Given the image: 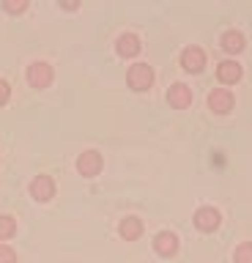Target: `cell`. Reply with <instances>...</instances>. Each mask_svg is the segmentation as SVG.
I'll list each match as a JSON object with an SVG mask.
<instances>
[{
	"mask_svg": "<svg viewBox=\"0 0 252 263\" xmlns=\"http://www.w3.org/2000/svg\"><path fill=\"white\" fill-rule=\"evenodd\" d=\"M126 82H129V88H132V90H148L151 82H153V69H151L148 63H134V66H129Z\"/></svg>",
	"mask_w": 252,
	"mask_h": 263,
	"instance_id": "obj_1",
	"label": "cell"
},
{
	"mask_svg": "<svg viewBox=\"0 0 252 263\" xmlns=\"http://www.w3.org/2000/svg\"><path fill=\"white\" fill-rule=\"evenodd\" d=\"M28 82L33 88H47L52 82V66L44 61H36L28 66Z\"/></svg>",
	"mask_w": 252,
	"mask_h": 263,
	"instance_id": "obj_2",
	"label": "cell"
},
{
	"mask_svg": "<svg viewBox=\"0 0 252 263\" xmlns=\"http://www.w3.org/2000/svg\"><path fill=\"white\" fill-rule=\"evenodd\" d=\"M208 107L217 115H227V112L233 110V93L227 88H214L208 93Z\"/></svg>",
	"mask_w": 252,
	"mask_h": 263,
	"instance_id": "obj_3",
	"label": "cell"
},
{
	"mask_svg": "<svg viewBox=\"0 0 252 263\" xmlns=\"http://www.w3.org/2000/svg\"><path fill=\"white\" fill-rule=\"evenodd\" d=\"M219 222H222V217H219L217 209H211V205H206V209H198L195 211V228L203 230V233H211V230L219 228Z\"/></svg>",
	"mask_w": 252,
	"mask_h": 263,
	"instance_id": "obj_4",
	"label": "cell"
},
{
	"mask_svg": "<svg viewBox=\"0 0 252 263\" xmlns=\"http://www.w3.org/2000/svg\"><path fill=\"white\" fill-rule=\"evenodd\" d=\"M77 170H80V176H99V170H102V154H96V151H83L80 154V159H77Z\"/></svg>",
	"mask_w": 252,
	"mask_h": 263,
	"instance_id": "obj_5",
	"label": "cell"
},
{
	"mask_svg": "<svg viewBox=\"0 0 252 263\" xmlns=\"http://www.w3.org/2000/svg\"><path fill=\"white\" fill-rule=\"evenodd\" d=\"M30 195L36 197V200H52V195H55V181L50 176H36L33 181H30Z\"/></svg>",
	"mask_w": 252,
	"mask_h": 263,
	"instance_id": "obj_6",
	"label": "cell"
},
{
	"mask_svg": "<svg viewBox=\"0 0 252 263\" xmlns=\"http://www.w3.org/2000/svg\"><path fill=\"white\" fill-rule=\"evenodd\" d=\"M167 102L176 107V110H186V107L192 104V90L189 85H184V82H176V85H170L167 90Z\"/></svg>",
	"mask_w": 252,
	"mask_h": 263,
	"instance_id": "obj_7",
	"label": "cell"
},
{
	"mask_svg": "<svg viewBox=\"0 0 252 263\" xmlns=\"http://www.w3.org/2000/svg\"><path fill=\"white\" fill-rule=\"evenodd\" d=\"M181 66L192 74L203 71V66H206V52H203L200 47H186L184 55H181Z\"/></svg>",
	"mask_w": 252,
	"mask_h": 263,
	"instance_id": "obj_8",
	"label": "cell"
},
{
	"mask_svg": "<svg viewBox=\"0 0 252 263\" xmlns=\"http://www.w3.org/2000/svg\"><path fill=\"white\" fill-rule=\"evenodd\" d=\"M153 250L159 255H165V258L176 255L178 252V236L170 233V230H162V233H157V238H153Z\"/></svg>",
	"mask_w": 252,
	"mask_h": 263,
	"instance_id": "obj_9",
	"label": "cell"
},
{
	"mask_svg": "<svg viewBox=\"0 0 252 263\" xmlns=\"http://www.w3.org/2000/svg\"><path fill=\"white\" fill-rule=\"evenodd\" d=\"M217 77H219V82H225V85H233V82L241 80V66L236 61H222L217 66Z\"/></svg>",
	"mask_w": 252,
	"mask_h": 263,
	"instance_id": "obj_10",
	"label": "cell"
},
{
	"mask_svg": "<svg viewBox=\"0 0 252 263\" xmlns=\"http://www.w3.org/2000/svg\"><path fill=\"white\" fill-rule=\"evenodd\" d=\"M115 49H118L121 58H134L137 52H140V39H137L134 33H124V36H118Z\"/></svg>",
	"mask_w": 252,
	"mask_h": 263,
	"instance_id": "obj_11",
	"label": "cell"
},
{
	"mask_svg": "<svg viewBox=\"0 0 252 263\" xmlns=\"http://www.w3.org/2000/svg\"><path fill=\"white\" fill-rule=\"evenodd\" d=\"M118 233L124 236L126 241H134V238H140V233H143V222L137 219V217H126V219H121Z\"/></svg>",
	"mask_w": 252,
	"mask_h": 263,
	"instance_id": "obj_12",
	"label": "cell"
},
{
	"mask_svg": "<svg viewBox=\"0 0 252 263\" xmlns=\"http://www.w3.org/2000/svg\"><path fill=\"white\" fill-rule=\"evenodd\" d=\"M222 49L225 52H241L244 49V36L239 30H227L222 36Z\"/></svg>",
	"mask_w": 252,
	"mask_h": 263,
	"instance_id": "obj_13",
	"label": "cell"
},
{
	"mask_svg": "<svg viewBox=\"0 0 252 263\" xmlns=\"http://www.w3.org/2000/svg\"><path fill=\"white\" fill-rule=\"evenodd\" d=\"M17 233V222L9 214H0V238H11Z\"/></svg>",
	"mask_w": 252,
	"mask_h": 263,
	"instance_id": "obj_14",
	"label": "cell"
},
{
	"mask_svg": "<svg viewBox=\"0 0 252 263\" xmlns=\"http://www.w3.org/2000/svg\"><path fill=\"white\" fill-rule=\"evenodd\" d=\"M236 263H252V241H241L236 247Z\"/></svg>",
	"mask_w": 252,
	"mask_h": 263,
	"instance_id": "obj_15",
	"label": "cell"
},
{
	"mask_svg": "<svg viewBox=\"0 0 252 263\" xmlns=\"http://www.w3.org/2000/svg\"><path fill=\"white\" fill-rule=\"evenodd\" d=\"M3 8H6V11H11V14H20V11H25V8H28V0H6Z\"/></svg>",
	"mask_w": 252,
	"mask_h": 263,
	"instance_id": "obj_16",
	"label": "cell"
},
{
	"mask_svg": "<svg viewBox=\"0 0 252 263\" xmlns=\"http://www.w3.org/2000/svg\"><path fill=\"white\" fill-rule=\"evenodd\" d=\"M0 263H17V252H14L11 247L0 244Z\"/></svg>",
	"mask_w": 252,
	"mask_h": 263,
	"instance_id": "obj_17",
	"label": "cell"
},
{
	"mask_svg": "<svg viewBox=\"0 0 252 263\" xmlns=\"http://www.w3.org/2000/svg\"><path fill=\"white\" fill-rule=\"evenodd\" d=\"M9 96H11V85L6 80H0V104L9 102Z\"/></svg>",
	"mask_w": 252,
	"mask_h": 263,
	"instance_id": "obj_18",
	"label": "cell"
},
{
	"mask_svg": "<svg viewBox=\"0 0 252 263\" xmlns=\"http://www.w3.org/2000/svg\"><path fill=\"white\" fill-rule=\"evenodd\" d=\"M61 8H69V11H74V8H80V3H77V0H63Z\"/></svg>",
	"mask_w": 252,
	"mask_h": 263,
	"instance_id": "obj_19",
	"label": "cell"
}]
</instances>
